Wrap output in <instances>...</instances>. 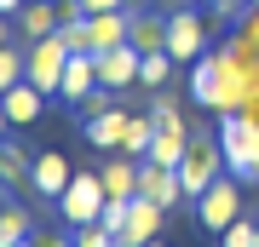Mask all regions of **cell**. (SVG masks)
Here are the masks:
<instances>
[{
	"label": "cell",
	"instance_id": "277c9868",
	"mask_svg": "<svg viewBox=\"0 0 259 247\" xmlns=\"http://www.w3.org/2000/svg\"><path fill=\"white\" fill-rule=\"evenodd\" d=\"M64 69H69V40H64V35H40V40H29V69H23L29 86H40L47 98H58Z\"/></svg>",
	"mask_w": 259,
	"mask_h": 247
},
{
	"label": "cell",
	"instance_id": "d590c367",
	"mask_svg": "<svg viewBox=\"0 0 259 247\" xmlns=\"http://www.w3.org/2000/svg\"><path fill=\"white\" fill-rule=\"evenodd\" d=\"M207 6H213V0H207Z\"/></svg>",
	"mask_w": 259,
	"mask_h": 247
},
{
	"label": "cell",
	"instance_id": "44dd1931",
	"mask_svg": "<svg viewBox=\"0 0 259 247\" xmlns=\"http://www.w3.org/2000/svg\"><path fill=\"white\" fill-rule=\"evenodd\" d=\"M173 64H179L173 52H150V58H144V69H139V86H150V92H156L167 75H173Z\"/></svg>",
	"mask_w": 259,
	"mask_h": 247
},
{
	"label": "cell",
	"instance_id": "52a82bcc",
	"mask_svg": "<svg viewBox=\"0 0 259 247\" xmlns=\"http://www.w3.org/2000/svg\"><path fill=\"white\" fill-rule=\"evenodd\" d=\"M167 52H173L179 64H196V58L207 52V35H202V18H196V12H173V18H167Z\"/></svg>",
	"mask_w": 259,
	"mask_h": 247
},
{
	"label": "cell",
	"instance_id": "484cf974",
	"mask_svg": "<svg viewBox=\"0 0 259 247\" xmlns=\"http://www.w3.org/2000/svg\"><path fill=\"white\" fill-rule=\"evenodd\" d=\"M35 247H75V230H35Z\"/></svg>",
	"mask_w": 259,
	"mask_h": 247
},
{
	"label": "cell",
	"instance_id": "f1b7e54d",
	"mask_svg": "<svg viewBox=\"0 0 259 247\" xmlns=\"http://www.w3.org/2000/svg\"><path fill=\"white\" fill-rule=\"evenodd\" d=\"M29 0H0V18H6V12H23Z\"/></svg>",
	"mask_w": 259,
	"mask_h": 247
},
{
	"label": "cell",
	"instance_id": "9a60e30c",
	"mask_svg": "<svg viewBox=\"0 0 259 247\" xmlns=\"http://www.w3.org/2000/svg\"><path fill=\"white\" fill-rule=\"evenodd\" d=\"M104 173V190H110V202H133L139 195V161L133 156H121V161H110V167H98Z\"/></svg>",
	"mask_w": 259,
	"mask_h": 247
},
{
	"label": "cell",
	"instance_id": "ba28073f",
	"mask_svg": "<svg viewBox=\"0 0 259 247\" xmlns=\"http://www.w3.org/2000/svg\"><path fill=\"white\" fill-rule=\"evenodd\" d=\"M139 195H150L156 207H179V202H185L179 167H161V161H139Z\"/></svg>",
	"mask_w": 259,
	"mask_h": 247
},
{
	"label": "cell",
	"instance_id": "ffe728a7",
	"mask_svg": "<svg viewBox=\"0 0 259 247\" xmlns=\"http://www.w3.org/2000/svg\"><path fill=\"white\" fill-rule=\"evenodd\" d=\"M156 132H161V121H156V115H133L127 138H121V156L144 161V156H150V144H156Z\"/></svg>",
	"mask_w": 259,
	"mask_h": 247
},
{
	"label": "cell",
	"instance_id": "603a6c76",
	"mask_svg": "<svg viewBox=\"0 0 259 247\" xmlns=\"http://www.w3.org/2000/svg\"><path fill=\"white\" fill-rule=\"evenodd\" d=\"M225 247H259V219H236L225 230Z\"/></svg>",
	"mask_w": 259,
	"mask_h": 247
},
{
	"label": "cell",
	"instance_id": "f546056e",
	"mask_svg": "<svg viewBox=\"0 0 259 247\" xmlns=\"http://www.w3.org/2000/svg\"><path fill=\"white\" fill-rule=\"evenodd\" d=\"M12 132V115H6V104H0V138H6Z\"/></svg>",
	"mask_w": 259,
	"mask_h": 247
},
{
	"label": "cell",
	"instance_id": "d6986e66",
	"mask_svg": "<svg viewBox=\"0 0 259 247\" xmlns=\"http://www.w3.org/2000/svg\"><path fill=\"white\" fill-rule=\"evenodd\" d=\"M12 241H35V219L18 202H0V247H12Z\"/></svg>",
	"mask_w": 259,
	"mask_h": 247
},
{
	"label": "cell",
	"instance_id": "d6a6232c",
	"mask_svg": "<svg viewBox=\"0 0 259 247\" xmlns=\"http://www.w3.org/2000/svg\"><path fill=\"white\" fill-rule=\"evenodd\" d=\"M12 247H35V241H12Z\"/></svg>",
	"mask_w": 259,
	"mask_h": 247
},
{
	"label": "cell",
	"instance_id": "5b68a950",
	"mask_svg": "<svg viewBox=\"0 0 259 247\" xmlns=\"http://www.w3.org/2000/svg\"><path fill=\"white\" fill-rule=\"evenodd\" d=\"M196 219H202V230H213V236H225L236 219H242V178H213L207 195L196 202Z\"/></svg>",
	"mask_w": 259,
	"mask_h": 247
},
{
	"label": "cell",
	"instance_id": "2e32d148",
	"mask_svg": "<svg viewBox=\"0 0 259 247\" xmlns=\"http://www.w3.org/2000/svg\"><path fill=\"white\" fill-rule=\"evenodd\" d=\"M139 52H167V18H156V12H133V35H127Z\"/></svg>",
	"mask_w": 259,
	"mask_h": 247
},
{
	"label": "cell",
	"instance_id": "5bb4252c",
	"mask_svg": "<svg viewBox=\"0 0 259 247\" xmlns=\"http://www.w3.org/2000/svg\"><path fill=\"white\" fill-rule=\"evenodd\" d=\"M127 127H133V115L127 110H104V115H93L87 121V144H98V150H121V138H127Z\"/></svg>",
	"mask_w": 259,
	"mask_h": 247
},
{
	"label": "cell",
	"instance_id": "836d02e7",
	"mask_svg": "<svg viewBox=\"0 0 259 247\" xmlns=\"http://www.w3.org/2000/svg\"><path fill=\"white\" fill-rule=\"evenodd\" d=\"M248 6H259V0H248Z\"/></svg>",
	"mask_w": 259,
	"mask_h": 247
},
{
	"label": "cell",
	"instance_id": "4316f807",
	"mask_svg": "<svg viewBox=\"0 0 259 247\" xmlns=\"http://www.w3.org/2000/svg\"><path fill=\"white\" fill-rule=\"evenodd\" d=\"M87 18H98V12H127V0H81Z\"/></svg>",
	"mask_w": 259,
	"mask_h": 247
},
{
	"label": "cell",
	"instance_id": "e575fe53",
	"mask_svg": "<svg viewBox=\"0 0 259 247\" xmlns=\"http://www.w3.org/2000/svg\"><path fill=\"white\" fill-rule=\"evenodd\" d=\"M150 247H161V241H150Z\"/></svg>",
	"mask_w": 259,
	"mask_h": 247
},
{
	"label": "cell",
	"instance_id": "cb8c5ba5",
	"mask_svg": "<svg viewBox=\"0 0 259 247\" xmlns=\"http://www.w3.org/2000/svg\"><path fill=\"white\" fill-rule=\"evenodd\" d=\"M104 110H115V104H110V86L87 92V104H81V121H93V115H104Z\"/></svg>",
	"mask_w": 259,
	"mask_h": 247
},
{
	"label": "cell",
	"instance_id": "7c38bea8",
	"mask_svg": "<svg viewBox=\"0 0 259 247\" xmlns=\"http://www.w3.org/2000/svg\"><path fill=\"white\" fill-rule=\"evenodd\" d=\"M190 127H185V121H161V132H156V144H150V156L144 161H161V167H179V161H185V150H190Z\"/></svg>",
	"mask_w": 259,
	"mask_h": 247
},
{
	"label": "cell",
	"instance_id": "e0dca14e",
	"mask_svg": "<svg viewBox=\"0 0 259 247\" xmlns=\"http://www.w3.org/2000/svg\"><path fill=\"white\" fill-rule=\"evenodd\" d=\"M29 173H35L29 150H23V144H0V190H23Z\"/></svg>",
	"mask_w": 259,
	"mask_h": 247
},
{
	"label": "cell",
	"instance_id": "1f68e13d",
	"mask_svg": "<svg viewBox=\"0 0 259 247\" xmlns=\"http://www.w3.org/2000/svg\"><path fill=\"white\" fill-rule=\"evenodd\" d=\"M133 6H144V0H127V12H133Z\"/></svg>",
	"mask_w": 259,
	"mask_h": 247
},
{
	"label": "cell",
	"instance_id": "8992f818",
	"mask_svg": "<svg viewBox=\"0 0 259 247\" xmlns=\"http://www.w3.org/2000/svg\"><path fill=\"white\" fill-rule=\"evenodd\" d=\"M139 69H144V52H139L133 40H121V46H110V52H98V86H110V92L139 86Z\"/></svg>",
	"mask_w": 259,
	"mask_h": 247
},
{
	"label": "cell",
	"instance_id": "83f0119b",
	"mask_svg": "<svg viewBox=\"0 0 259 247\" xmlns=\"http://www.w3.org/2000/svg\"><path fill=\"white\" fill-rule=\"evenodd\" d=\"M150 115H156V121H179V104H173V98H156V104H150Z\"/></svg>",
	"mask_w": 259,
	"mask_h": 247
},
{
	"label": "cell",
	"instance_id": "7a4b0ae2",
	"mask_svg": "<svg viewBox=\"0 0 259 247\" xmlns=\"http://www.w3.org/2000/svg\"><path fill=\"white\" fill-rule=\"evenodd\" d=\"M219 173H231V167H225V144H219V138H190L185 161H179V184H185V202L196 207V202L207 195V184L219 178Z\"/></svg>",
	"mask_w": 259,
	"mask_h": 247
},
{
	"label": "cell",
	"instance_id": "4dcf8cb0",
	"mask_svg": "<svg viewBox=\"0 0 259 247\" xmlns=\"http://www.w3.org/2000/svg\"><path fill=\"white\" fill-rule=\"evenodd\" d=\"M0 46H6V23H0Z\"/></svg>",
	"mask_w": 259,
	"mask_h": 247
},
{
	"label": "cell",
	"instance_id": "30bf717a",
	"mask_svg": "<svg viewBox=\"0 0 259 247\" xmlns=\"http://www.w3.org/2000/svg\"><path fill=\"white\" fill-rule=\"evenodd\" d=\"M161 213L167 207H156L150 195H133V207H127V230H121V247H150L156 241V230H161Z\"/></svg>",
	"mask_w": 259,
	"mask_h": 247
},
{
	"label": "cell",
	"instance_id": "3957f363",
	"mask_svg": "<svg viewBox=\"0 0 259 247\" xmlns=\"http://www.w3.org/2000/svg\"><path fill=\"white\" fill-rule=\"evenodd\" d=\"M104 207H110L104 173H75V178H69V190L58 195V219H64L69 230H81V224H98V219H104Z\"/></svg>",
	"mask_w": 259,
	"mask_h": 247
},
{
	"label": "cell",
	"instance_id": "d4e9b609",
	"mask_svg": "<svg viewBox=\"0 0 259 247\" xmlns=\"http://www.w3.org/2000/svg\"><path fill=\"white\" fill-rule=\"evenodd\" d=\"M127 207H133V202H110V207H104V219H98V224H104V230H115V236H121V230H127Z\"/></svg>",
	"mask_w": 259,
	"mask_h": 247
},
{
	"label": "cell",
	"instance_id": "9c48e42d",
	"mask_svg": "<svg viewBox=\"0 0 259 247\" xmlns=\"http://www.w3.org/2000/svg\"><path fill=\"white\" fill-rule=\"evenodd\" d=\"M69 178H75L69 161L58 156V150H40V156H35V173H29V190H35L40 202H58V195L69 190Z\"/></svg>",
	"mask_w": 259,
	"mask_h": 247
},
{
	"label": "cell",
	"instance_id": "6da1fadb",
	"mask_svg": "<svg viewBox=\"0 0 259 247\" xmlns=\"http://www.w3.org/2000/svg\"><path fill=\"white\" fill-rule=\"evenodd\" d=\"M219 144H225V167H231V178L259 184V115H253V110L219 115Z\"/></svg>",
	"mask_w": 259,
	"mask_h": 247
},
{
	"label": "cell",
	"instance_id": "4fadbf2b",
	"mask_svg": "<svg viewBox=\"0 0 259 247\" xmlns=\"http://www.w3.org/2000/svg\"><path fill=\"white\" fill-rule=\"evenodd\" d=\"M40 98H47V92L29 86V81H18V86L0 92V104H6V115H12V127H35V121H40Z\"/></svg>",
	"mask_w": 259,
	"mask_h": 247
},
{
	"label": "cell",
	"instance_id": "8fae6325",
	"mask_svg": "<svg viewBox=\"0 0 259 247\" xmlns=\"http://www.w3.org/2000/svg\"><path fill=\"white\" fill-rule=\"evenodd\" d=\"M87 92H98V58L93 52H69V69H64L58 98L64 104H87Z\"/></svg>",
	"mask_w": 259,
	"mask_h": 247
},
{
	"label": "cell",
	"instance_id": "ac0fdd59",
	"mask_svg": "<svg viewBox=\"0 0 259 247\" xmlns=\"http://www.w3.org/2000/svg\"><path fill=\"white\" fill-rule=\"evenodd\" d=\"M18 29L29 40H40V35H58V0H29V6L18 12Z\"/></svg>",
	"mask_w": 259,
	"mask_h": 247
},
{
	"label": "cell",
	"instance_id": "7402d4cb",
	"mask_svg": "<svg viewBox=\"0 0 259 247\" xmlns=\"http://www.w3.org/2000/svg\"><path fill=\"white\" fill-rule=\"evenodd\" d=\"M23 69H29V52H18V46H0V92L18 86V81H23Z\"/></svg>",
	"mask_w": 259,
	"mask_h": 247
}]
</instances>
